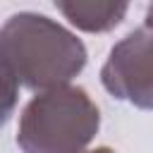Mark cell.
Instances as JSON below:
<instances>
[{"label":"cell","instance_id":"2","mask_svg":"<svg viewBox=\"0 0 153 153\" xmlns=\"http://www.w3.org/2000/svg\"><path fill=\"white\" fill-rule=\"evenodd\" d=\"M100 129V110L81 86L36 93L22 110L17 146L24 153H84Z\"/></svg>","mask_w":153,"mask_h":153},{"label":"cell","instance_id":"3","mask_svg":"<svg viewBox=\"0 0 153 153\" xmlns=\"http://www.w3.org/2000/svg\"><path fill=\"white\" fill-rule=\"evenodd\" d=\"M105 91L141 110H153V31L141 26L117 41L100 69Z\"/></svg>","mask_w":153,"mask_h":153},{"label":"cell","instance_id":"6","mask_svg":"<svg viewBox=\"0 0 153 153\" xmlns=\"http://www.w3.org/2000/svg\"><path fill=\"white\" fill-rule=\"evenodd\" d=\"M143 26L153 31V5H151V7L146 10V19H143Z\"/></svg>","mask_w":153,"mask_h":153},{"label":"cell","instance_id":"7","mask_svg":"<svg viewBox=\"0 0 153 153\" xmlns=\"http://www.w3.org/2000/svg\"><path fill=\"white\" fill-rule=\"evenodd\" d=\"M84 153H115V151L108 148V146H98V148H91V151H84Z\"/></svg>","mask_w":153,"mask_h":153},{"label":"cell","instance_id":"1","mask_svg":"<svg viewBox=\"0 0 153 153\" xmlns=\"http://www.w3.org/2000/svg\"><path fill=\"white\" fill-rule=\"evenodd\" d=\"M0 33L19 84L31 91L67 86L86 67L88 55L81 38L45 14L17 12Z\"/></svg>","mask_w":153,"mask_h":153},{"label":"cell","instance_id":"4","mask_svg":"<svg viewBox=\"0 0 153 153\" xmlns=\"http://www.w3.org/2000/svg\"><path fill=\"white\" fill-rule=\"evenodd\" d=\"M65 19L88 33H105L120 26L129 5L127 2H57Z\"/></svg>","mask_w":153,"mask_h":153},{"label":"cell","instance_id":"5","mask_svg":"<svg viewBox=\"0 0 153 153\" xmlns=\"http://www.w3.org/2000/svg\"><path fill=\"white\" fill-rule=\"evenodd\" d=\"M19 100V79L10 65V57L5 53L2 33H0V127L7 124Z\"/></svg>","mask_w":153,"mask_h":153}]
</instances>
